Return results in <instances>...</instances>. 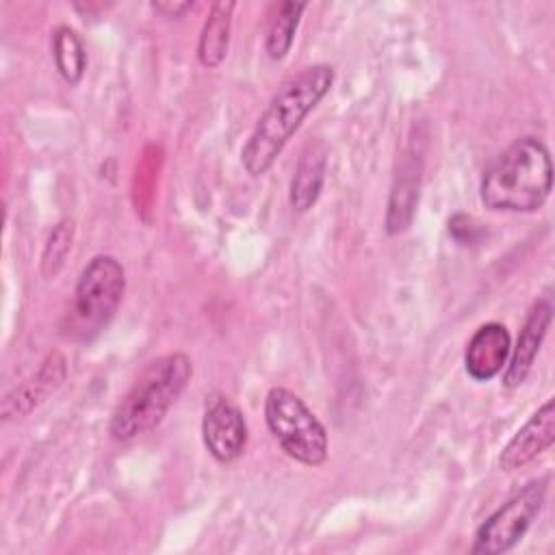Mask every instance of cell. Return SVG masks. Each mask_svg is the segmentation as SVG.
Instances as JSON below:
<instances>
[{"label":"cell","instance_id":"5bb4252c","mask_svg":"<svg viewBox=\"0 0 555 555\" xmlns=\"http://www.w3.org/2000/svg\"><path fill=\"white\" fill-rule=\"evenodd\" d=\"M234 7V2H215L208 11V20L204 22L197 43V59L208 69L219 67L228 54Z\"/></svg>","mask_w":555,"mask_h":555},{"label":"cell","instance_id":"30bf717a","mask_svg":"<svg viewBox=\"0 0 555 555\" xmlns=\"http://www.w3.org/2000/svg\"><path fill=\"white\" fill-rule=\"evenodd\" d=\"M512 338L503 323L490 321L475 330L466 343L464 366L475 382H488L496 377L509 358Z\"/></svg>","mask_w":555,"mask_h":555},{"label":"cell","instance_id":"6da1fadb","mask_svg":"<svg viewBox=\"0 0 555 555\" xmlns=\"http://www.w3.org/2000/svg\"><path fill=\"white\" fill-rule=\"evenodd\" d=\"M332 82L334 67L325 63L304 67L282 82L241 150V163L247 173L262 176L269 171L308 113L327 95Z\"/></svg>","mask_w":555,"mask_h":555},{"label":"cell","instance_id":"7c38bea8","mask_svg":"<svg viewBox=\"0 0 555 555\" xmlns=\"http://www.w3.org/2000/svg\"><path fill=\"white\" fill-rule=\"evenodd\" d=\"M325 171H327V147L321 141L308 143L297 160L293 180H291V206L297 212H306L310 210L321 191H323V182H325Z\"/></svg>","mask_w":555,"mask_h":555},{"label":"cell","instance_id":"2e32d148","mask_svg":"<svg viewBox=\"0 0 555 555\" xmlns=\"http://www.w3.org/2000/svg\"><path fill=\"white\" fill-rule=\"evenodd\" d=\"M52 56L61 78L69 85H78L87 69V52L80 37L69 26H59L54 30Z\"/></svg>","mask_w":555,"mask_h":555},{"label":"cell","instance_id":"8992f818","mask_svg":"<svg viewBox=\"0 0 555 555\" xmlns=\"http://www.w3.org/2000/svg\"><path fill=\"white\" fill-rule=\"evenodd\" d=\"M548 477H540L529 481L522 490H518L512 499H507L501 507H496L475 531V542L470 553L475 555H501L512 551L535 516L540 514L546 499Z\"/></svg>","mask_w":555,"mask_h":555},{"label":"cell","instance_id":"7a4b0ae2","mask_svg":"<svg viewBox=\"0 0 555 555\" xmlns=\"http://www.w3.org/2000/svg\"><path fill=\"white\" fill-rule=\"evenodd\" d=\"M553 189V163L535 137H520L483 171L479 199L499 212H535Z\"/></svg>","mask_w":555,"mask_h":555},{"label":"cell","instance_id":"5b68a950","mask_svg":"<svg viewBox=\"0 0 555 555\" xmlns=\"http://www.w3.org/2000/svg\"><path fill=\"white\" fill-rule=\"evenodd\" d=\"M264 421L282 451L295 462L321 466L327 460V429L293 390L278 386L267 392Z\"/></svg>","mask_w":555,"mask_h":555},{"label":"cell","instance_id":"ac0fdd59","mask_svg":"<svg viewBox=\"0 0 555 555\" xmlns=\"http://www.w3.org/2000/svg\"><path fill=\"white\" fill-rule=\"evenodd\" d=\"M152 9L156 13H160L163 17L180 20L186 11L193 9V2H171V0H165V2H152Z\"/></svg>","mask_w":555,"mask_h":555},{"label":"cell","instance_id":"9c48e42d","mask_svg":"<svg viewBox=\"0 0 555 555\" xmlns=\"http://www.w3.org/2000/svg\"><path fill=\"white\" fill-rule=\"evenodd\" d=\"M551 321H553L551 299L548 297L535 299L525 317L520 332H518L516 347H512V351H509V362L503 373L505 388H518L527 379V375L538 358V351L542 347V340L551 327Z\"/></svg>","mask_w":555,"mask_h":555},{"label":"cell","instance_id":"52a82bcc","mask_svg":"<svg viewBox=\"0 0 555 555\" xmlns=\"http://www.w3.org/2000/svg\"><path fill=\"white\" fill-rule=\"evenodd\" d=\"M202 440L208 453L230 464L243 455L247 444V423L241 408L225 395H210L202 416Z\"/></svg>","mask_w":555,"mask_h":555},{"label":"cell","instance_id":"ba28073f","mask_svg":"<svg viewBox=\"0 0 555 555\" xmlns=\"http://www.w3.org/2000/svg\"><path fill=\"white\" fill-rule=\"evenodd\" d=\"M555 442V401L546 399L542 408H538L529 421L512 436V440L503 447L499 455L501 470H518L531 464L538 455H542Z\"/></svg>","mask_w":555,"mask_h":555},{"label":"cell","instance_id":"4fadbf2b","mask_svg":"<svg viewBox=\"0 0 555 555\" xmlns=\"http://www.w3.org/2000/svg\"><path fill=\"white\" fill-rule=\"evenodd\" d=\"M418 182H421V158L403 156L399 171L395 176L388 212H386V232L399 234L403 232L414 215L418 202Z\"/></svg>","mask_w":555,"mask_h":555},{"label":"cell","instance_id":"277c9868","mask_svg":"<svg viewBox=\"0 0 555 555\" xmlns=\"http://www.w3.org/2000/svg\"><path fill=\"white\" fill-rule=\"evenodd\" d=\"M126 291V273L115 256L98 254L82 269L69 308V332L74 338H91L102 332L117 312Z\"/></svg>","mask_w":555,"mask_h":555},{"label":"cell","instance_id":"8fae6325","mask_svg":"<svg viewBox=\"0 0 555 555\" xmlns=\"http://www.w3.org/2000/svg\"><path fill=\"white\" fill-rule=\"evenodd\" d=\"M67 364L65 358L59 351H50L37 373L26 379L24 384L15 386L11 392L2 399V418H20L33 412L41 401H46L48 395H52L65 379Z\"/></svg>","mask_w":555,"mask_h":555},{"label":"cell","instance_id":"9a60e30c","mask_svg":"<svg viewBox=\"0 0 555 555\" xmlns=\"http://www.w3.org/2000/svg\"><path fill=\"white\" fill-rule=\"evenodd\" d=\"M306 2H280L273 9V15L269 20L267 26V35H264V50L273 61H280L286 56V52L293 46L295 39V30L299 26V17L306 11Z\"/></svg>","mask_w":555,"mask_h":555},{"label":"cell","instance_id":"e0dca14e","mask_svg":"<svg viewBox=\"0 0 555 555\" xmlns=\"http://www.w3.org/2000/svg\"><path fill=\"white\" fill-rule=\"evenodd\" d=\"M72 241H74V221L72 219H63L59 221L52 232L48 234L43 254H41V273L43 278H56L59 271L65 264V258L72 249Z\"/></svg>","mask_w":555,"mask_h":555},{"label":"cell","instance_id":"3957f363","mask_svg":"<svg viewBox=\"0 0 555 555\" xmlns=\"http://www.w3.org/2000/svg\"><path fill=\"white\" fill-rule=\"evenodd\" d=\"M193 375L186 353H167L152 360L111 414L108 431L115 440H132L160 425L171 405L184 392Z\"/></svg>","mask_w":555,"mask_h":555}]
</instances>
